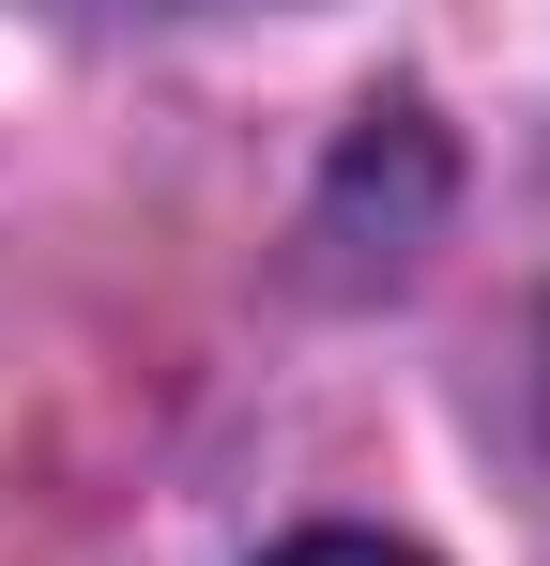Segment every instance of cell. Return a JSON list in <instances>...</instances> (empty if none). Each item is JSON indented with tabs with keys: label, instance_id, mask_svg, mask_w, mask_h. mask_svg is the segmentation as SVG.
<instances>
[{
	"label": "cell",
	"instance_id": "1",
	"mask_svg": "<svg viewBox=\"0 0 550 566\" xmlns=\"http://www.w3.org/2000/svg\"><path fill=\"white\" fill-rule=\"evenodd\" d=\"M275 566H413V552H382V536H306V552H275Z\"/></svg>",
	"mask_w": 550,
	"mask_h": 566
}]
</instances>
